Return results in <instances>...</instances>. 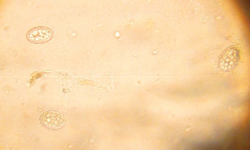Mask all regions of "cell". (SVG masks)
<instances>
[{
	"label": "cell",
	"instance_id": "1",
	"mask_svg": "<svg viewBox=\"0 0 250 150\" xmlns=\"http://www.w3.org/2000/svg\"><path fill=\"white\" fill-rule=\"evenodd\" d=\"M240 52L235 46L227 48L220 54L218 61L219 68L225 72L229 71L238 65L240 59Z\"/></svg>",
	"mask_w": 250,
	"mask_h": 150
},
{
	"label": "cell",
	"instance_id": "2",
	"mask_svg": "<svg viewBox=\"0 0 250 150\" xmlns=\"http://www.w3.org/2000/svg\"><path fill=\"white\" fill-rule=\"evenodd\" d=\"M53 36V32L50 28L38 26L30 29L26 34L28 40L34 44H41L50 41Z\"/></svg>",
	"mask_w": 250,
	"mask_h": 150
},
{
	"label": "cell",
	"instance_id": "3",
	"mask_svg": "<svg viewBox=\"0 0 250 150\" xmlns=\"http://www.w3.org/2000/svg\"><path fill=\"white\" fill-rule=\"evenodd\" d=\"M40 120L46 127L52 129H57L64 126L66 122L64 116L62 113L55 111L45 112L41 114Z\"/></svg>",
	"mask_w": 250,
	"mask_h": 150
}]
</instances>
